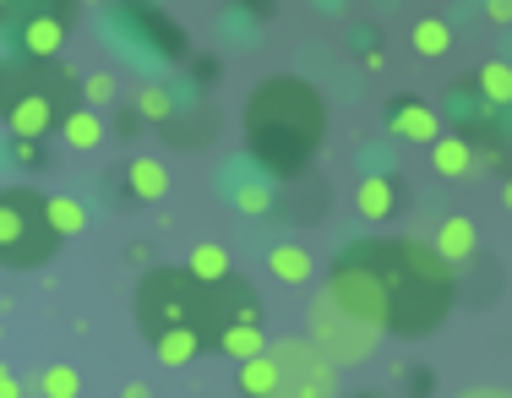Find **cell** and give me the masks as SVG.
I'll use <instances>...</instances> for the list:
<instances>
[{
  "instance_id": "cell-1",
  "label": "cell",
  "mask_w": 512,
  "mask_h": 398,
  "mask_svg": "<svg viewBox=\"0 0 512 398\" xmlns=\"http://www.w3.org/2000/svg\"><path fill=\"white\" fill-rule=\"evenodd\" d=\"M355 251L382 279L387 333L425 339L431 328H442V317L453 311V262L442 251L420 246V240H360Z\"/></svg>"
},
{
  "instance_id": "cell-2",
  "label": "cell",
  "mask_w": 512,
  "mask_h": 398,
  "mask_svg": "<svg viewBox=\"0 0 512 398\" xmlns=\"http://www.w3.org/2000/svg\"><path fill=\"white\" fill-rule=\"evenodd\" d=\"M322 131H327V104L300 77L262 82L246 104V137L256 159L273 164V170H300L322 148Z\"/></svg>"
},
{
  "instance_id": "cell-3",
  "label": "cell",
  "mask_w": 512,
  "mask_h": 398,
  "mask_svg": "<svg viewBox=\"0 0 512 398\" xmlns=\"http://www.w3.org/2000/svg\"><path fill=\"white\" fill-rule=\"evenodd\" d=\"M77 93L60 60H0V126L11 137H50L55 126H66V115L77 110Z\"/></svg>"
},
{
  "instance_id": "cell-4",
  "label": "cell",
  "mask_w": 512,
  "mask_h": 398,
  "mask_svg": "<svg viewBox=\"0 0 512 398\" xmlns=\"http://www.w3.org/2000/svg\"><path fill=\"white\" fill-rule=\"evenodd\" d=\"M137 328L148 344L164 333H197L213 344V289L191 279V268H153L137 284Z\"/></svg>"
},
{
  "instance_id": "cell-5",
  "label": "cell",
  "mask_w": 512,
  "mask_h": 398,
  "mask_svg": "<svg viewBox=\"0 0 512 398\" xmlns=\"http://www.w3.org/2000/svg\"><path fill=\"white\" fill-rule=\"evenodd\" d=\"M60 246V229L50 224V197L28 186L0 191V268H39Z\"/></svg>"
},
{
  "instance_id": "cell-6",
  "label": "cell",
  "mask_w": 512,
  "mask_h": 398,
  "mask_svg": "<svg viewBox=\"0 0 512 398\" xmlns=\"http://www.w3.org/2000/svg\"><path fill=\"white\" fill-rule=\"evenodd\" d=\"M278 393L273 398H338V366L311 339H273Z\"/></svg>"
},
{
  "instance_id": "cell-7",
  "label": "cell",
  "mask_w": 512,
  "mask_h": 398,
  "mask_svg": "<svg viewBox=\"0 0 512 398\" xmlns=\"http://www.w3.org/2000/svg\"><path fill=\"white\" fill-rule=\"evenodd\" d=\"M327 300H333L338 311H349V317H360V322H371V328L387 333V295H382V279L371 273V262H365L355 246H349L344 257L333 262V273H327Z\"/></svg>"
},
{
  "instance_id": "cell-8",
  "label": "cell",
  "mask_w": 512,
  "mask_h": 398,
  "mask_svg": "<svg viewBox=\"0 0 512 398\" xmlns=\"http://www.w3.org/2000/svg\"><path fill=\"white\" fill-rule=\"evenodd\" d=\"M376 339H382V328H371V322L338 311L327 295L311 306V344L322 349L333 366H338V360H371L376 355Z\"/></svg>"
},
{
  "instance_id": "cell-9",
  "label": "cell",
  "mask_w": 512,
  "mask_h": 398,
  "mask_svg": "<svg viewBox=\"0 0 512 398\" xmlns=\"http://www.w3.org/2000/svg\"><path fill=\"white\" fill-rule=\"evenodd\" d=\"M207 289H213V344L224 339L229 328H256V322H262L256 289L246 279H235V273H229L224 284H207Z\"/></svg>"
},
{
  "instance_id": "cell-10",
  "label": "cell",
  "mask_w": 512,
  "mask_h": 398,
  "mask_svg": "<svg viewBox=\"0 0 512 398\" xmlns=\"http://www.w3.org/2000/svg\"><path fill=\"white\" fill-rule=\"evenodd\" d=\"M66 28L71 22L33 17V22H17V28H11V44H17V55H28V60H55L60 44H66Z\"/></svg>"
},
{
  "instance_id": "cell-11",
  "label": "cell",
  "mask_w": 512,
  "mask_h": 398,
  "mask_svg": "<svg viewBox=\"0 0 512 398\" xmlns=\"http://www.w3.org/2000/svg\"><path fill=\"white\" fill-rule=\"evenodd\" d=\"M387 126H393L404 142H436V137H442V120H436V110H425V104H414V99L393 104V110H387Z\"/></svg>"
},
{
  "instance_id": "cell-12",
  "label": "cell",
  "mask_w": 512,
  "mask_h": 398,
  "mask_svg": "<svg viewBox=\"0 0 512 398\" xmlns=\"http://www.w3.org/2000/svg\"><path fill=\"white\" fill-rule=\"evenodd\" d=\"M355 208H360V219H371V224L393 219L398 213V186L387 175H365L360 191H355Z\"/></svg>"
},
{
  "instance_id": "cell-13",
  "label": "cell",
  "mask_w": 512,
  "mask_h": 398,
  "mask_svg": "<svg viewBox=\"0 0 512 398\" xmlns=\"http://www.w3.org/2000/svg\"><path fill=\"white\" fill-rule=\"evenodd\" d=\"M126 191H131L137 202H158V197L169 191V170H164L158 159H131V164H126Z\"/></svg>"
},
{
  "instance_id": "cell-14",
  "label": "cell",
  "mask_w": 512,
  "mask_h": 398,
  "mask_svg": "<svg viewBox=\"0 0 512 398\" xmlns=\"http://www.w3.org/2000/svg\"><path fill=\"white\" fill-rule=\"evenodd\" d=\"M33 17H55V22H71L77 17V0H6V33L17 28V22H33Z\"/></svg>"
},
{
  "instance_id": "cell-15",
  "label": "cell",
  "mask_w": 512,
  "mask_h": 398,
  "mask_svg": "<svg viewBox=\"0 0 512 398\" xmlns=\"http://www.w3.org/2000/svg\"><path fill=\"white\" fill-rule=\"evenodd\" d=\"M474 246H480V240H474V224L463 219V213H453V219H447L442 229H436V251H442V257L453 262V268L474 257Z\"/></svg>"
},
{
  "instance_id": "cell-16",
  "label": "cell",
  "mask_w": 512,
  "mask_h": 398,
  "mask_svg": "<svg viewBox=\"0 0 512 398\" xmlns=\"http://www.w3.org/2000/svg\"><path fill=\"white\" fill-rule=\"evenodd\" d=\"M240 393H246V398H273L278 393V360H273V349H267V355H256V360H240Z\"/></svg>"
},
{
  "instance_id": "cell-17",
  "label": "cell",
  "mask_w": 512,
  "mask_h": 398,
  "mask_svg": "<svg viewBox=\"0 0 512 398\" xmlns=\"http://www.w3.org/2000/svg\"><path fill=\"white\" fill-rule=\"evenodd\" d=\"M469 164H474V148L463 137H436L431 142V170L436 175L458 180V175H469Z\"/></svg>"
},
{
  "instance_id": "cell-18",
  "label": "cell",
  "mask_w": 512,
  "mask_h": 398,
  "mask_svg": "<svg viewBox=\"0 0 512 398\" xmlns=\"http://www.w3.org/2000/svg\"><path fill=\"white\" fill-rule=\"evenodd\" d=\"M267 268H273V279H284V284H306L311 273H316V257H311L306 246H273Z\"/></svg>"
},
{
  "instance_id": "cell-19",
  "label": "cell",
  "mask_w": 512,
  "mask_h": 398,
  "mask_svg": "<svg viewBox=\"0 0 512 398\" xmlns=\"http://www.w3.org/2000/svg\"><path fill=\"white\" fill-rule=\"evenodd\" d=\"M60 137H66L77 153H93V148L104 142V120L93 115V110H71V115H66V126H60Z\"/></svg>"
},
{
  "instance_id": "cell-20",
  "label": "cell",
  "mask_w": 512,
  "mask_h": 398,
  "mask_svg": "<svg viewBox=\"0 0 512 398\" xmlns=\"http://www.w3.org/2000/svg\"><path fill=\"white\" fill-rule=\"evenodd\" d=\"M447 50H453V28H447L442 17H425V22H414V55H425V60H442Z\"/></svg>"
},
{
  "instance_id": "cell-21",
  "label": "cell",
  "mask_w": 512,
  "mask_h": 398,
  "mask_svg": "<svg viewBox=\"0 0 512 398\" xmlns=\"http://www.w3.org/2000/svg\"><path fill=\"white\" fill-rule=\"evenodd\" d=\"M186 268H191V279H202V284H224L229 279V251L224 246H197L186 257Z\"/></svg>"
},
{
  "instance_id": "cell-22",
  "label": "cell",
  "mask_w": 512,
  "mask_h": 398,
  "mask_svg": "<svg viewBox=\"0 0 512 398\" xmlns=\"http://www.w3.org/2000/svg\"><path fill=\"white\" fill-rule=\"evenodd\" d=\"M218 349H224V355H235V360H256V355H267V333H262V322H256V328H229L224 339H218Z\"/></svg>"
},
{
  "instance_id": "cell-23",
  "label": "cell",
  "mask_w": 512,
  "mask_h": 398,
  "mask_svg": "<svg viewBox=\"0 0 512 398\" xmlns=\"http://www.w3.org/2000/svg\"><path fill=\"white\" fill-rule=\"evenodd\" d=\"M153 349L164 366H186V360H197L207 349V339H197V333H164V339H153Z\"/></svg>"
},
{
  "instance_id": "cell-24",
  "label": "cell",
  "mask_w": 512,
  "mask_h": 398,
  "mask_svg": "<svg viewBox=\"0 0 512 398\" xmlns=\"http://www.w3.org/2000/svg\"><path fill=\"white\" fill-rule=\"evenodd\" d=\"M480 93H485V104H512V66L507 60H485L480 66Z\"/></svg>"
},
{
  "instance_id": "cell-25",
  "label": "cell",
  "mask_w": 512,
  "mask_h": 398,
  "mask_svg": "<svg viewBox=\"0 0 512 398\" xmlns=\"http://www.w3.org/2000/svg\"><path fill=\"white\" fill-rule=\"evenodd\" d=\"M39 388H44V398H77L82 393V377L71 366H44Z\"/></svg>"
},
{
  "instance_id": "cell-26",
  "label": "cell",
  "mask_w": 512,
  "mask_h": 398,
  "mask_svg": "<svg viewBox=\"0 0 512 398\" xmlns=\"http://www.w3.org/2000/svg\"><path fill=\"white\" fill-rule=\"evenodd\" d=\"M50 224L60 229V240H66V235H77V229L88 224V213H82V202H71V197H50Z\"/></svg>"
},
{
  "instance_id": "cell-27",
  "label": "cell",
  "mask_w": 512,
  "mask_h": 398,
  "mask_svg": "<svg viewBox=\"0 0 512 398\" xmlns=\"http://www.w3.org/2000/svg\"><path fill=\"white\" fill-rule=\"evenodd\" d=\"M82 99H88L93 110H99V104H109V99H115V77H109V71H93V77L82 82Z\"/></svg>"
},
{
  "instance_id": "cell-28",
  "label": "cell",
  "mask_w": 512,
  "mask_h": 398,
  "mask_svg": "<svg viewBox=\"0 0 512 398\" xmlns=\"http://www.w3.org/2000/svg\"><path fill=\"white\" fill-rule=\"evenodd\" d=\"M235 202H240L246 213H267V208H273V197H267V186H240V191H235Z\"/></svg>"
},
{
  "instance_id": "cell-29",
  "label": "cell",
  "mask_w": 512,
  "mask_h": 398,
  "mask_svg": "<svg viewBox=\"0 0 512 398\" xmlns=\"http://www.w3.org/2000/svg\"><path fill=\"white\" fill-rule=\"evenodd\" d=\"M142 110H148L153 120H169V93L164 88H142Z\"/></svg>"
},
{
  "instance_id": "cell-30",
  "label": "cell",
  "mask_w": 512,
  "mask_h": 398,
  "mask_svg": "<svg viewBox=\"0 0 512 398\" xmlns=\"http://www.w3.org/2000/svg\"><path fill=\"white\" fill-rule=\"evenodd\" d=\"M485 17L502 22V28H507V22H512V0H485Z\"/></svg>"
},
{
  "instance_id": "cell-31",
  "label": "cell",
  "mask_w": 512,
  "mask_h": 398,
  "mask_svg": "<svg viewBox=\"0 0 512 398\" xmlns=\"http://www.w3.org/2000/svg\"><path fill=\"white\" fill-rule=\"evenodd\" d=\"M0 398H22V382L11 371H0Z\"/></svg>"
},
{
  "instance_id": "cell-32",
  "label": "cell",
  "mask_w": 512,
  "mask_h": 398,
  "mask_svg": "<svg viewBox=\"0 0 512 398\" xmlns=\"http://www.w3.org/2000/svg\"><path fill=\"white\" fill-rule=\"evenodd\" d=\"M120 398H153V393H148V382H131V388L120 393Z\"/></svg>"
},
{
  "instance_id": "cell-33",
  "label": "cell",
  "mask_w": 512,
  "mask_h": 398,
  "mask_svg": "<svg viewBox=\"0 0 512 398\" xmlns=\"http://www.w3.org/2000/svg\"><path fill=\"white\" fill-rule=\"evenodd\" d=\"M502 202H507V208H512V180H507V191H502Z\"/></svg>"
},
{
  "instance_id": "cell-34",
  "label": "cell",
  "mask_w": 512,
  "mask_h": 398,
  "mask_svg": "<svg viewBox=\"0 0 512 398\" xmlns=\"http://www.w3.org/2000/svg\"><path fill=\"white\" fill-rule=\"evenodd\" d=\"M360 398H376V393H360Z\"/></svg>"
}]
</instances>
